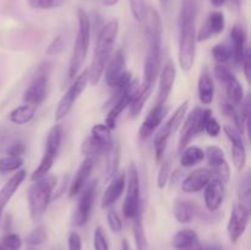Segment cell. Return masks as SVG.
<instances>
[{
  "instance_id": "cell-1",
  "label": "cell",
  "mask_w": 251,
  "mask_h": 250,
  "mask_svg": "<svg viewBox=\"0 0 251 250\" xmlns=\"http://www.w3.org/2000/svg\"><path fill=\"white\" fill-rule=\"evenodd\" d=\"M200 0H181L179 11V65L184 71H190L196 56V20Z\"/></svg>"
},
{
  "instance_id": "cell-2",
  "label": "cell",
  "mask_w": 251,
  "mask_h": 250,
  "mask_svg": "<svg viewBox=\"0 0 251 250\" xmlns=\"http://www.w3.org/2000/svg\"><path fill=\"white\" fill-rule=\"evenodd\" d=\"M142 21L145 24V34L147 39V53L144 68L145 83L154 85L161 73L163 26L157 10L151 6L146 7Z\"/></svg>"
},
{
  "instance_id": "cell-3",
  "label": "cell",
  "mask_w": 251,
  "mask_h": 250,
  "mask_svg": "<svg viewBox=\"0 0 251 250\" xmlns=\"http://www.w3.org/2000/svg\"><path fill=\"white\" fill-rule=\"evenodd\" d=\"M119 33V21L112 19L103 25L97 37L95 54L92 64L88 69V82L92 86H97L102 78L104 69L113 54L115 41Z\"/></svg>"
},
{
  "instance_id": "cell-4",
  "label": "cell",
  "mask_w": 251,
  "mask_h": 250,
  "mask_svg": "<svg viewBox=\"0 0 251 250\" xmlns=\"http://www.w3.org/2000/svg\"><path fill=\"white\" fill-rule=\"evenodd\" d=\"M55 186L56 176L49 173L34 180V183L29 186L28 193H27V201H28L29 215L34 222L41 221L46 213L53 198V190Z\"/></svg>"
},
{
  "instance_id": "cell-5",
  "label": "cell",
  "mask_w": 251,
  "mask_h": 250,
  "mask_svg": "<svg viewBox=\"0 0 251 250\" xmlns=\"http://www.w3.org/2000/svg\"><path fill=\"white\" fill-rule=\"evenodd\" d=\"M77 36H76L75 44H74L70 64H69L68 81H73L77 76L83 61H85L86 55H87L88 48H90L92 24H91L90 16H88V14L83 9L77 10Z\"/></svg>"
},
{
  "instance_id": "cell-6",
  "label": "cell",
  "mask_w": 251,
  "mask_h": 250,
  "mask_svg": "<svg viewBox=\"0 0 251 250\" xmlns=\"http://www.w3.org/2000/svg\"><path fill=\"white\" fill-rule=\"evenodd\" d=\"M61 141H63V126L60 124H56L50 127L48 135H47L44 153L42 156L41 163L38 164L36 171L32 173V180H37V179L42 178V176L47 175L49 173L59 151H60Z\"/></svg>"
},
{
  "instance_id": "cell-7",
  "label": "cell",
  "mask_w": 251,
  "mask_h": 250,
  "mask_svg": "<svg viewBox=\"0 0 251 250\" xmlns=\"http://www.w3.org/2000/svg\"><path fill=\"white\" fill-rule=\"evenodd\" d=\"M188 107L189 102L188 100H184V102L176 108V112L173 113V115L167 120V123L162 126V129L157 132L156 136H154V156H156V161L158 162V163H161L162 159L164 158V152H166L169 137H171L172 135L179 129V126L183 124V120L184 118H185L186 112H188Z\"/></svg>"
},
{
  "instance_id": "cell-8",
  "label": "cell",
  "mask_w": 251,
  "mask_h": 250,
  "mask_svg": "<svg viewBox=\"0 0 251 250\" xmlns=\"http://www.w3.org/2000/svg\"><path fill=\"white\" fill-rule=\"evenodd\" d=\"M126 195L123 203V213L126 218L132 220L142 213L141 195H140V176L135 163H131L127 169Z\"/></svg>"
},
{
  "instance_id": "cell-9",
  "label": "cell",
  "mask_w": 251,
  "mask_h": 250,
  "mask_svg": "<svg viewBox=\"0 0 251 250\" xmlns=\"http://www.w3.org/2000/svg\"><path fill=\"white\" fill-rule=\"evenodd\" d=\"M51 66L49 63H43L38 66L36 71V75L33 76L32 81L29 82L28 87L24 92V102L26 104H31L37 107L41 104L47 97L48 92L49 75H50Z\"/></svg>"
},
{
  "instance_id": "cell-10",
  "label": "cell",
  "mask_w": 251,
  "mask_h": 250,
  "mask_svg": "<svg viewBox=\"0 0 251 250\" xmlns=\"http://www.w3.org/2000/svg\"><path fill=\"white\" fill-rule=\"evenodd\" d=\"M212 115V110L211 109H202L200 107H196L188 118L184 122L183 127L180 131V137H179V145L178 151L180 153L188 145L190 144L191 140L196 136L198 134L203 131L205 129L206 120Z\"/></svg>"
},
{
  "instance_id": "cell-11",
  "label": "cell",
  "mask_w": 251,
  "mask_h": 250,
  "mask_svg": "<svg viewBox=\"0 0 251 250\" xmlns=\"http://www.w3.org/2000/svg\"><path fill=\"white\" fill-rule=\"evenodd\" d=\"M139 90L140 85L137 80H131L126 86H124L120 90H117V97H115V100L113 102L112 107H110L109 112H108L107 119H105V125L110 130L115 129L118 119L122 115V113L126 108H129L132 98L135 97V95H136Z\"/></svg>"
},
{
  "instance_id": "cell-12",
  "label": "cell",
  "mask_w": 251,
  "mask_h": 250,
  "mask_svg": "<svg viewBox=\"0 0 251 250\" xmlns=\"http://www.w3.org/2000/svg\"><path fill=\"white\" fill-rule=\"evenodd\" d=\"M126 61L122 49H118L114 54H112L107 66H105V81L108 86L115 90H120L126 86L131 78V74L125 69Z\"/></svg>"
},
{
  "instance_id": "cell-13",
  "label": "cell",
  "mask_w": 251,
  "mask_h": 250,
  "mask_svg": "<svg viewBox=\"0 0 251 250\" xmlns=\"http://www.w3.org/2000/svg\"><path fill=\"white\" fill-rule=\"evenodd\" d=\"M88 82V70L82 71L80 75L76 76L73 80V82L69 86L68 91L65 92V95L60 98L58 103V107L55 109V120L64 119L69 113L71 112L73 107L75 105L76 100L80 98L81 93L85 91L86 85Z\"/></svg>"
},
{
  "instance_id": "cell-14",
  "label": "cell",
  "mask_w": 251,
  "mask_h": 250,
  "mask_svg": "<svg viewBox=\"0 0 251 250\" xmlns=\"http://www.w3.org/2000/svg\"><path fill=\"white\" fill-rule=\"evenodd\" d=\"M96 191H97V180H91L81 190L77 207H76L75 213H74V223L78 227L85 225L90 220L93 202H95L96 199Z\"/></svg>"
},
{
  "instance_id": "cell-15",
  "label": "cell",
  "mask_w": 251,
  "mask_h": 250,
  "mask_svg": "<svg viewBox=\"0 0 251 250\" xmlns=\"http://www.w3.org/2000/svg\"><path fill=\"white\" fill-rule=\"evenodd\" d=\"M249 216L250 210L243 206L242 203L238 202L233 206V210L230 212V217L227 225V232L230 242L237 243L242 238V235L247 230L248 223H249Z\"/></svg>"
},
{
  "instance_id": "cell-16",
  "label": "cell",
  "mask_w": 251,
  "mask_h": 250,
  "mask_svg": "<svg viewBox=\"0 0 251 250\" xmlns=\"http://www.w3.org/2000/svg\"><path fill=\"white\" fill-rule=\"evenodd\" d=\"M205 156L207 157L208 164L212 168L211 172L212 175H215L213 178L218 179L223 184H227L230 178V168L222 149L218 146H208L206 149Z\"/></svg>"
},
{
  "instance_id": "cell-17",
  "label": "cell",
  "mask_w": 251,
  "mask_h": 250,
  "mask_svg": "<svg viewBox=\"0 0 251 250\" xmlns=\"http://www.w3.org/2000/svg\"><path fill=\"white\" fill-rule=\"evenodd\" d=\"M223 130H225L226 136L232 144L233 164L237 171L242 172L247 164V149H245L244 140H243V134L232 125H225Z\"/></svg>"
},
{
  "instance_id": "cell-18",
  "label": "cell",
  "mask_w": 251,
  "mask_h": 250,
  "mask_svg": "<svg viewBox=\"0 0 251 250\" xmlns=\"http://www.w3.org/2000/svg\"><path fill=\"white\" fill-rule=\"evenodd\" d=\"M226 27V19L223 12L213 11L206 19L205 24L196 34V42H205L212 37L218 36L223 32Z\"/></svg>"
},
{
  "instance_id": "cell-19",
  "label": "cell",
  "mask_w": 251,
  "mask_h": 250,
  "mask_svg": "<svg viewBox=\"0 0 251 250\" xmlns=\"http://www.w3.org/2000/svg\"><path fill=\"white\" fill-rule=\"evenodd\" d=\"M167 110L168 109L166 108V104H156L150 110L139 129L140 139L147 140L149 137H151V135L158 129V126L163 122Z\"/></svg>"
},
{
  "instance_id": "cell-20",
  "label": "cell",
  "mask_w": 251,
  "mask_h": 250,
  "mask_svg": "<svg viewBox=\"0 0 251 250\" xmlns=\"http://www.w3.org/2000/svg\"><path fill=\"white\" fill-rule=\"evenodd\" d=\"M176 70L173 61H167L166 65L163 66L159 76V86L158 92H157L156 104H166L172 90H173L174 81H176Z\"/></svg>"
},
{
  "instance_id": "cell-21",
  "label": "cell",
  "mask_w": 251,
  "mask_h": 250,
  "mask_svg": "<svg viewBox=\"0 0 251 250\" xmlns=\"http://www.w3.org/2000/svg\"><path fill=\"white\" fill-rule=\"evenodd\" d=\"M213 178L212 172L207 168H199L191 172L188 176L181 183V190L186 194L199 193L205 186L210 183L211 179Z\"/></svg>"
},
{
  "instance_id": "cell-22",
  "label": "cell",
  "mask_w": 251,
  "mask_h": 250,
  "mask_svg": "<svg viewBox=\"0 0 251 250\" xmlns=\"http://www.w3.org/2000/svg\"><path fill=\"white\" fill-rule=\"evenodd\" d=\"M205 205L210 212H215L222 206L225 198V184L218 179L212 178L205 186Z\"/></svg>"
},
{
  "instance_id": "cell-23",
  "label": "cell",
  "mask_w": 251,
  "mask_h": 250,
  "mask_svg": "<svg viewBox=\"0 0 251 250\" xmlns=\"http://www.w3.org/2000/svg\"><path fill=\"white\" fill-rule=\"evenodd\" d=\"M93 164H95V159L91 158V157H86L82 163L80 164L77 172L74 175L73 181L70 183V188H69V196L70 198L78 195L83 189V186L87 184L90 174L93 169Z\"/></svg>"
},
{
  "instance_id": "cell-24",
  "label": "cell",
  "mask_w": 251,
  "mask_h": 250,
  "mask_svg": "<svg viewBox=\"0 0 251 250\" xmlns=\"http://www.w3.org/2000/svg\"><path fill=\"white\" fill-rule=\"evenodd\" d=\"M126 185V175L124 173L113 176V180L105 189L102 196V208H109L119 200Z\"/></svg>"
},
{
  "instance_id": "cell-25",
  "label": "cell",
  "mask_w": 251,
  "mask_h": 250,
  "mask_svg": "<svg viewBox=\"0 0 251 250\" xmlns=\"http://www.w3.org/2000/svg\"><path fill=\"white\" fill-rule=\"evenodd\" d=\"M26 178V171L25 169H20L16 171V173L4 184L1 189H0V211H4V208L6 207V205L9 203V201L11 200V198L14 196V194L16 193L17 189L20 188V185L22 184V181Z\"/></svg>"
},
{
  "instance_id": "cell-26",
  "label": "cell",
  "mask_w": 251,
  "mask_h": 250,
  "mask_svg": "<svg viewBox=\"0 0 251 250\" xmlns=\"http://www.w3.org/2000/svg\"><path fill=\"white\" fill-rule=\"evenodd\" d=\"M230 42H232V59L235 64L242 63V59L247 50V33L240 25H235L230 31Z\"/></svg>"
},
{
  "instance_id": "cell-27",
  "label": "cell",
  "mask_w": 251,
  "mask_h": 250,
  "mask_svg": "<svg viewBox=\"0 0 251 250\" xmlns=\"http://www.w3.org/2000/svg\"><path fill=\"white\" fill-rule=\"evenodd\" d=\"M173 247L176 250H200L198 233L189 228L179 230L173 237Z\"/></svg>"
},
{
  "instance_id": "cell-28",
  "label": "cell",
  "mask_w": 251,
  "mask_h": 250,
  "mask_svg": "<svg viewBox=\"0 0 251 250\" xmlns=\"http://www.w3.org/2000/svg\"><path fill=\"white\" fill-rule=\"evenodd\" d=\"M196 213H198V206L193 201L179 199L174 202L173 215L179 223H183V225L190 223L195 218Z\"/></svg>"
},
{
  "instance_id": "cell-29",
  "label": "cell",
  "mask_w": 251,
  "mask_h": 250,
  "mask_svg": "<svg viewBox=\"0 0 251 250\" xmlns=\"http://www.w3.org/2000/svg\"><path fill=\"white\" fill-rule=\"evenodd\" d=\"M198 92L202 104L208 105L212 103L213 96H215V85L207 70H203L199 77Z\"/></svg>"
},
{
  "instance_id": "cell-30",
  "label": "cell",
  "mask_w": 251,
  "mask_h": 250,
  "mask_svg": "<svg viewBox=\"0 0 251 250\" xmlns=\"http://www.w3.org/2000/svg\"><path fill=\"white\" fill-rule=\"evenodd\" d=\"M152 90H153V85H146L140 86V90L137 91V93L135 95V97L132 98L131 103L129 105V114L130 117H137V115L141 113V110L144 109L145 104L149 100L150 96H151Z\"/></svg>"
},
{
  "instance_id": "cell-31",
  "label": "cell",
  "mask_w": 251,
  "mask_h": 250,
  "mask_svg": "<svg viewBox=\"0 0 251 250\" xmlns=\"http://www.w3.org/2000/svg\"><path fill=\"white\" fill-rule=\"evenodd\" d=\"M90 136L104 150L105 154L109 152L113 144H114V140H113L112 134H110V129L105 124H96L91 130Z\"/></svg>"
},
{
  "instance_id": "cell-32",
  "label": "cell",
  "mask_w": 251,
  "mask_h": 250,
  "mask_svg": "<svg viewBox=\"0 0 251 250\" xmlns=\"http://www.w3.org/2000/svg\"><path fill=\"white\" fill-rule=\"evenodd\" d=\"M226 92H227L228 102L233 105H240V103L244 100V90H243L242 83L239 82L237 77L233 74H230L229 77L225 82Z\"/></svg>"
},
{
  "instance_id": "cell-33",
  "label": "cell",
  "mask_w": 251,
  "mask_h": 250,
  "mask_svg": "<svg viewBox=\"0 0 251 250\" xmlns=\"http://www.w3.org/2000/svg\"><path fill=\"white\" fill-rule=\"evenodd\" d=\"M34 114H36V107L25 103L10 112L9 120L15 125H25L33 119Z\"/></svg>"
},
{
  "instance_id": "cell-34",
  "label": "cell",
  "mask_w": 251,
  "mask_h": 250,
  "mask_svg": "<svg viewBox=\"0 0 251 250\" xmlns=\"http://www.w3.org/2000/svg\"><path fill=\"white\" fill-rule=\"evenodd\" d=\"M203 158H205V151L198 146L185 147L180 152V164L181 167H185V168L200 163Z\"/></svg>"
},
{
  "instance_id": "cell-35",
  "label": "cell",
  "mask_w": 251,
  "mask_h": 250,
  "mask_svg": "<svg viewBox=\"0 0 251 250\" xmlns=\"http://www.w3.org/2000/svg\"><path fill=\"white\" fill-rule=\"evenodd\" d=\"M132 233H134L136 250H150L146 233L142 225V213L132 218Z\"/></svg>"
},
{
  "instance_id": "cell-36",
  "label": "cell",
  "mask_w": 251,
  "mask_h": 250,
  "mask_svg": "<svg viewBox=\"0 0 251 250\" xmlns=\"http://www.w3.org/2000/svg\"><path fill=\"white\" fill-rule=\"evenodd\" d=\"M107 161V178L112 179L118 174V168L120 163V145L119 142L114 141L112 149L108 152Z\"/></svg>"
},
{
  "instance_id": "cell-37",
  "label": "cell",
  "mask_w": 251,
  "mask_h": 250,
  "mask_svg": "<svg viewBox=\"0 0 251 250\" xmlns=\"http://www.w3.org/2000/svg\"><path fill=\"white\" fill-rule=\"evenodd\" d=\"M238 196H239V203L245 206L250 210V202H251V180H250V173L244 174L242 178L238 188Z\"/></svg>"
},
{
  "instance_id": "cell-38",
  "label": "cell",
  "mask_w": 251,
  "mask_h": 250,
  "mask_svg": "<svg viewBox=\"0 0 251 250\" xmlns=\"http://www.w3.org/2000/svg\"><path fill=\"white\" fill-rule=\"evenodd\" d=\"M24 164V158L19 156H5L0 158V173L16 172Z\"/></svg>"
},
{
  "instance_id": "cell-39",
  "label": "cell",
  "mask_w": 251,
  "mask_h": 250,
  "mask_svg": "<svg viewBox=\"0 0 251 250\" xmlns=\"http://www.w3.org/2000/svg\"><path fill=\"white\" fill-rule=\"evenodd\" d=\"M47 239V232L46 228L43 225H37L34 229H32L26 237V244L28 247L37 248L41 244H43Z\"/></svg>"
},
{
  "instance_id": "cell-40",
  "label": "cell",
  "mask_w": 251,
  "mask_h": 250,
  "mask_svg": "<svg viewBox=\"0 0 251 250\" xmlns=\"http://www.w3.org/2000/svg\"><path fill=\"white\" fill-rule=\"evenodd\" d=\"M172 172V158L171 157H167L161 161V167H159L158 176H157V185L159 189H163L167 185L169 180V176H171Z\"/></svg>"
},
{
  "instance_id": "cell-41",
  "label": "cell",
  "mask_w": 251,
  "mask_h": 250,
  "mask_svg": "<svg viewBox=\"0 0 251 250\" xmlns=\"http://www.w3.org/2000/svg\"><path fill=\"white\" fill-rule=\"evenodd\" d=\"M212 56L217 63L225 65L232 59V49L227 44H217L212 49Z\"/></svg>"
},
{
  "instance_id": "cell-42",
  "label": "cell",
  "mask_w": 251,
  "mask_h": 250,
  "mask_svg": "<svg viewBox=\"0 0 251 250\" xmlns=\"http://www.w3.org/2000/svg\"><path fill=\"white\" fill-rule=\"evenodd\" d=\"M22 247V239L16 233H9L0 240V250H20Z\"/></svg>"
},
{
  "instance_id": "cell-43",
  "label": "cell",
  "mask_w": 251,
  "mask_h": 250,
  "mask_svg": "<svg viewBox=\"0 0 251 250\" xmlns=\"http://www.w3.org/2000/svg\"><path fill=\"white\" fill-rule=\"evenodd\" d=\"M27 4L31 9L51 10L61 6L64 4V0H27Z\"/></svg>"
},
{
  "instance_id": "cell-44",
  "label": "cell",
  "mask_w": 251,
  "mask_h": 250,
  "mask_svg": "<svg viewBox=\"0 0 251 250\" xmlns=\"http://www.w3.org/2000/svg\"><path fill=\"white\" fill-rule=\"evenodd\" d=\"M93 248L95 250H109L107 234L102 227H97L93 235Z\"/></svg>"
},
{
  "instance_id": "cell-45",
  "label": "cell",
  "mask_w": 251,
  "mask_h": 250,
  "mask_svg": "<svg viewBox=\"0 0 251 250\" xmlns=\"http://www.w3.org/2000/svg\"><path fill=\"white\" fill-rule=\"evenodd\" d=\"M64 48H65V41H64V37L58 36L55 37L50 43H49L48 47H47L46 54L48 56L58 55V54H60L61 51L64 50Z\"/></svg>"
},
{
  "instance_id": "cell-46",
  "label": "cell",
  "mask_w": 251,
  "mask_h": 250,
  "mask_svg": "<svg viewBox=\"0 0 251 250\" xmlns=\"http://www.w3.org/2000/svg\"><path fill=\"white\" fill-rule=\"evenodd\" d=\"M108 225L113 233H120L123 230V222L120 216L114 210H109L107 213Z\"/></svg>"
},
{
  "instance_id": "cell-47",
  "label": "cell",
  "mask_w": 251,
  "mask_h": 250,
  "mask_svg": "<svg viewBox=\"0 0 251 250\" xmlns=\"http://www.w3.org/2000/svg\"><path fill=\"white\" fill-rule=\"evenodd\" d=\"M25 151H26V145L22 140H14L9 144V146L6 147V154L7 156H24Z\"/></svg>"
},
{
  "instance_id": "cell-48",
  "label": "cell",
  "mask_w": 251,
  "mask_h": 250,
  "mask_svg": "<svg viewBox=\"0 0 251 250\" xmlns=\"http://www.w3.org/2000/svg\"><path fill=\"white\" fill-rule=\"evenodd\" d=\"M203 131L207 132L208 136L211 137H217L221 132V125L218 123V120L213 117V114L206 120V124H205V129Z\"/></svg>"
},
{
  "instance_id": "cell-49",
  "label": "cell",
  "mask_w": 251,
  "mask_h": 250,
  "mask_svg": "<svg viewBox=\"0 0 251 250\" xmlns=\"http://www.w3.org/2000/svg\"><path fill=\"white\" fill-rule=\"evenodd\" d=\"M69 250H82V239L80 234L76 232H71L68 239Z\"/></svg>"
},
{
  "instance_id": "cell-50",
  "label": "cell",
  "mask_w": 251,
  "mask_h": 250,
  "mask_svg": "<svg viewBox=\"0 0 251 250\" xmlns=\"http://www.w3.org/2000/svg\"><path fill=\"white\" fill-rule=\"evenodd\" d=\"M230 74L232 73H230V70L227 68V66L222 65V64H218V65H216L215 75H216V77L220 80V82L225 83L226 81H227V78L230 76Z\"/></svg>"
},
{
  "instance_id": "cell-51",
  "label": "cell",
  "mask_w": 251,
  "mask_h": 250,
  "mask_svg": "<svg viewBox=\"0 0 251 250\" xmlns=\"http://www.w3.org/2000/svg\"><path fill=\"white\" fill-rule=\"evenodd\" d=\"M242 66H243V70H244V75L247 77L248 81H250V68H251V54H250V49L247 48L245 50L244 56L242 59Z\"/></svg>"
},
{
  "instance_id": "cell-52",
  "label": "cell",
  "mask_w": 251,
  "mask_h": 250,
  "mask_svg": "<svg viewBox=\"0 0 251 250\" xmlns=\"http://www.w3.org/2000/svg\"><path fill=\"white\" fill-rule=\"evenodd\" d=\"M210 1L215 7H221V6H223V5H225L227 1H232L233 4L240 5L242 0H210Z\"/></svg>"
},
{
  "instance_id": "cell-53",
  "label": "cell",
  "mask_w": 251,
  "mask_h": 250,
  "mask_svg": "<svg viewBox=\"0 0 251 250\" xmlns=\"http://www.w3.org/2000/svg\"><path fill=\"white\" fill-rule=\"evenodd\" d=\"M10 139L6 134H0V151H1L4 147H7L10 144Z\"/></svg>"
},
{
  "instance_id": "cell-54",
  "label": "cell",
  "mask_w": 251,
  "mask_h": 250,
  "mask_svg": "<svg viewBox=\"0 0 251 250\" xmlns=\"http://www.w3.org/2000/svg\"><path fill=\"white\" fill-rule=\"evenodd\" d=\"M100 1H102L103 5H105V6H114V5L118 4L119 0H100Z\"/></svg>"
},
{
  "instance_id": "cell-55",
  "label": "cell",
  "mask_w": 251,
  "mask_h": 250,
  "mask_svg": "<svg viewBox=\"0 0 251 250\" xmlns=\"http://www.w3.org/2000/svg\"><path fill=\"white\" fill-rule=\"evenodd\" d=\"M122 250H131V247H130L127 239H123L122 240Z\"/></svg>"
},
{
  "instance_id": "cell-56",
  "label": "cell",
  "mask_w": 251,
  "mask_h": 250,
  "mask_svg": "<svg viewBox=\"0 0 251 250\" xmlns=\"http://www.w3.org/2000/svg\"><path fill=\"white\" fill-rule=\"evenodd\" d=\"M159 1H161L162 7H163V9H167V7H168L169 1H171V0H159Z\"/></svg>"
},
{
  "instance_id": "cell-57",
  "label": "cell",
  "mask_w": 251,
  "mask_h": 250,
  "mask_svg": "<svg viewBox=\"0 0 251 250\" xmlns=\"http://www.w3.org/2000/svg\"><path fill=\"white\" fill-rule=\"evenodd\" d=\"M201 250H217L216 248H201Z\"/></svg>"
},
{
  "instance_id": "cell-58",
  "label": "cell",
  "mask_w": 251,
  "mask_h": 250,
  "mask_svg": "<svg viewBox=\"0 0 251 250\" xmlns=\"http://www.w3.org/2000/svg\"><path fill=\"white\" fill-rule=\"evenodd\" d=\"M27 250H37V249H36V248H33V247H28V249H27Z\"/></svg>"
},
{
  "instance_id": "cell-59",
  "label": "cell",
  "mask_w": 251,
  "mask_h": 250,
  "mask_svg": "<svg viewBox=\"0 0 251 250\" xmlns=\"http://www.w3.org/2000/svg\"><path fill=\"white\" fill-rule=\"evenodd\" d=\"M1 213H2V212H1V211H0V217H1Z\"/></svg>"
}]
</instances>
